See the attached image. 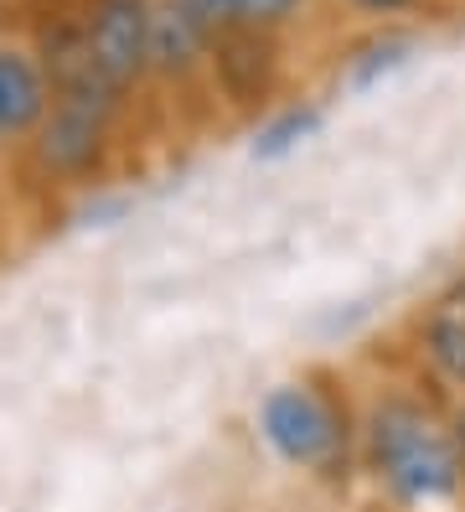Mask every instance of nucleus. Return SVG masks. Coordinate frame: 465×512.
<instances>
[{
  "label": "nucleus",
  "instance_id": "obj_1",
  "mask_svg": "<svg viewBox=\"0 0 465 512\" xmlns=\"http://www.w3.org/2000/svg\"><path fill=\"white\" fill-rule=\"evenodd\" d=\"M357 476L398 512H450L465 497L455 404L424 378H383L357 394Z\"/></svg>",
  "mask_w": 465,
  "mask_h": 512
},
{
  "label": "nucleus",
  "instance_id": "obj_2",
  "mask_svg": "<svg viewBox=\"0 0 465 512\" xmlns=\"http://www.w3.org/2000/svg\"><path fill=\"white\" fill-rule=\"evenodd\" d=\"M135 114L83 99H52L47 119L11 161V187L37 202H73L109 187L124 166Z\"/></svg>",
  "mask_w": 465,
  "mask_h": 512
},
{
  "label": "nucleus",
  "instance_id": "obj_3",
  "mask_svg": "<svg viewBox=\"0 0 465 512\" xmlns=\"http://www.w3.org/2000/svg\"><path fill=\"white\" fill-rule=\"evenodd\" d=\"M264 450L305 481L347 487L357 476V394H347L331 373L279 378L259 399Z\"/></svg>",
  "mask_w": 465,
  "mask_h": 512
},
{
  "label": "nucleus",
  "instance_id": "obj_4",
  "mask_svg": "<svg viewBox=\"0 0 465 512\" xmlns=\"http://www.w3.org/2000/svg\"><path fill=\"white\" fill-rule=\"evenodd\" d=\"M290 37L248 32V26H228L212 37L207 52V94L212 109H223L233 119H264L274 104H285L290 88Z\"/></svg>",
  "mask_w": 465,
  "mask_h": 512
},
{
  "label": "nucleus",
  "instance_id": "obj_5",
  "mask_svg": "<svg viewBox=\"0 0 465 512\" xmlns=\"http://www.w3.org/2000/svg\"><path fill=\"white\" fill-rule=\"evenodd\" d=\"M161 0H83L73 11L88 63L124 104H150V32Z\"/></svg>",
  "mask_w": 465,
  "mask_h": 512
},
{
  "label": "nucleus",
  "instance_id": "obj_6",
  "mask_svg": "<svg viewBox=\"0 0 465 512\" xmlns=\"http://www.w3.org/2000/svg\"><path fill=\"white\" fill-rule=\"evenodd\" d=\"M207 52H212V37L202 32L197 21H186L171 0H161V6H155V32H150V99L207 104L212 109Z\"/></svg>",
  "mask_w": 465,
  "mask_h": 512
},
{
  "label": "nucleus",
  "instance_id": "obj_7",
  "mask_svg": "<svg viewBox=\"0 0 465 512\" xmlns=\"http://www.w3.org/2000/svg\"><path fill=\"white\" fill-rule=\"evenodd\" d=\"M52 109V78L26 32L0 26V156L16 161Z\"/></svg>",
  "mask_w": 465,
  "mask_h": 512
},
{
  "label": "nucleus",
  "instance_id": "obj_8",
  "mask_svg": "<svg viewBox=\"0 0 465 512\" xmlns=\"http://www.w3.org/2000/svg\"><path fill=\"white\" fill-rule=\"evenodd\" d=\"M414 363L434 394L465 399V306L440 300L434 311L414 321Z\"/></svg>",
  "mask_w": 465,
  "mask_h": 512
},
{
  "label": "nucleus",
  "instance_id": "obj_9",
  "mask_svg": "<svg viewBox=\"0 0 465 512\" xmlns=\"http://www.w3.org/2000/svg\"><path fill=\"white\" fill-rule=\"evenodd\" d=\"M326 125V109L310 104V99H285L274 104L264 119H254V156L259 161H285L305 140H316Z\"/></svg>",
  "mask_w": 465,
  "mask_h": 512
},
{
  "label": "nucleus",
  "instance_id": "obj_10",
  "mask_svg": "<svg viewBox=\"0 0 465 512\" xmlns=\"http://www.w3.org/2000/svg\"><path fill=\"white\" fill-rule=\"evenodd\" d=\"M403 52H409V37L398 32V26H378L352 57H347V78L362 88V83H378L383 73H393L403 63Z\"/></svg>",
  "mask_w": 465,
  "mask_h": 512
},
{
  "label": "nucleus",
  "instance_id": "obj_11",
  "mask_svg": "<svg viewBox=\"0 0 465 512\" xmlns=\"http://www.w3.org/2000/svg\"><path fill=\"white\" fill-rule=\"evenodd\" d=\"M310 11H316V0H233V26L269 32V37H290Z\"/></svg>",
  "mask_w": 465,
  "mask_h": 512
},
{
  "label": "nucleus",
  "instance_id": "obj_12",
  "mask_svg": "<svg viewBox=\"0 0 465 512\" xmlns=\"http://www.w3.org/2000/svg\"><path fill=\"white\" fill-rule=\"evenodd\" d=\"M352 16H362V21H372V26H403V21H419V16H429L440 0H341Z\"/></svg>",
  "mask_w": 465,
  "mask_h": 512
},
{
  "label": "nucleus",
  "instance_id": "obj_13",
  "mask_svg": "<svg viewBox=\"0 0 465 512\" xmlns=\"http://www.w3.org/2000/svg\"><path fill=\"white\" fill-rule=\"evenodd\" d=\"M171 6L186 21H197L207 37H217V32H228V26H233V0H171Z\"/></svg>",
  "mask_w": 465,
  "mask_h": 512
},
{
  "label": "nucleus",
  "instance_id": "obj_14",
  "mask_svg": "<svg viewBox=\"0 0 465 512\" xmlns=\"http://www.w3.org/2000/svg\"><path fill=\"white\" fill-rule=\"evenodd\" d=\"M78 6L83 0H11V16L21 21V32H26V26H42L52 16H73Z\"/></svg>",
  "mask_w": 465,
  "mask_h": 512
},
{
  "label": "nucleus",
  "instance_id": "obj_15",
  "mask_svg": "<svg viewBox=\"0 0 465 512\" xmlns=\"http://www.w3.org/2000/svg\"><path fill=\"white\" fill-rule=\"evenodd\" d=\"M11 202H16V187H11V161L0 156V228H6V213H11Z\"/></svg>",
  "mask_w": 465,
  "mask_h": 512
},
{
  "label": "nucleus",
  "instance_id": "obj_16",
  "mask_svg": "<svg viewBox=\"0 0 465 512\" xmlns=\"http://www.w3.org/2000/svg\"><path fill=\"white\" fill-rule=\"evenodd\" d=\"M0 26H11V0H0Z\"/></svg>",
  "mask_w": 465,
  "mask_h": 512
},
{
  "label": "nucleus",
  "instance_id": "obj_17",
  "mask_svg": "<svg viewBox=\"0 0 465 512\" xmlns=\"http://www.w3.org/2000/svg\"><path fill=\"white\" fill-rule=\"evenodd\" d=\"M455 306H465V280H460V290H455Z\"/></svg>",
  "mask_w": 465,
  "mask_h": 512
}]
</instances>
